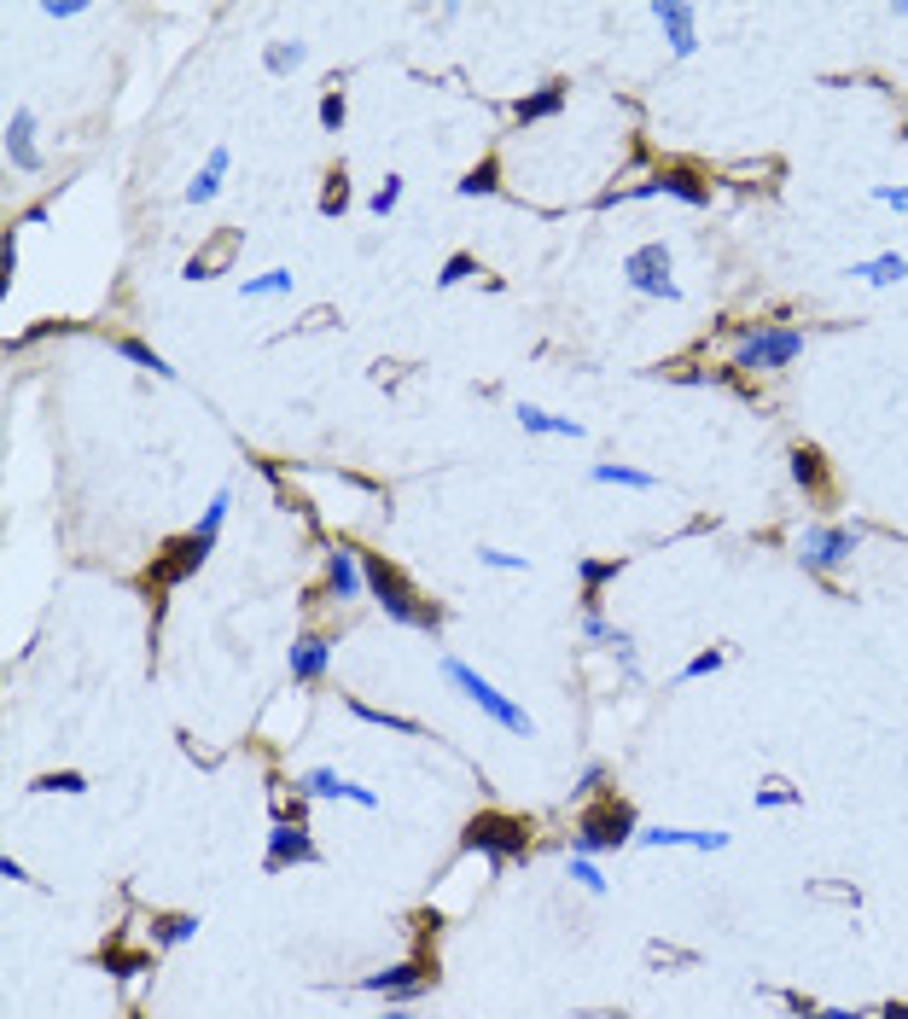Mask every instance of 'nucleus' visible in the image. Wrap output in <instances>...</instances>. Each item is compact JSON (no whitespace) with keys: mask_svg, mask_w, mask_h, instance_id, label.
<instances>
[{"mask_svg":"<svg viewBox=\"0 0 908 1019\" xmlns=\"http://www.w3.org/2000/svg\"><path fill=\"white\" fill-rule=\"evenodd\" d=\"M361 571H367V588H374V600L385 606V618L390 624H408V629H431L437 636L443 629V611L437 606H425L414 588H408V577L390 560H379V554H361Z\"/></svg>","mask_w":908,"mask_h":1019,"instance_id":"obj_1","label":"nucleus"},{"mask_svg":"<svg viewBox=\"0 0 908 1019\" xmlns=\"http://www.w3.org/2000/svg\"><path fill=\"white\" fill-rule=\"evenodd\" d=\"M530 839H536V827L525 822V815H507V810H478V815L466 822V833H461V845H466V850H484L495 868L525 863V856H530Z\"/></svg>","mask_w":908,"mask_h":1019,"instance_id":"obj_2","label":"nucleus"},{"mask_svg":"<svg viewBox=\"0 0 908 1019\" xmlns=\"http://www.w3.org/2000/svg\"><path fill=\"white\" fill-rule=\"evenodd\" d=\"M635 839V810L617 799V792H601L583 815H576V833H571V856H606L617 845Z\"/></svg>","mask_w":908,"mask_h":1019,"instance_id":"obj_3","label":"nucleus"},{"mask_svg":"<svg viewBox=\"0 0 908 1019\" xmlns=\"http://www.w3.org/2000/svg\"><path fill=\"white\" fill-rule=\"evenodd\" d=\"M803 350V333L798 326H769V321H757L739 333L734 344V373H780V367H792Z\"/></svg>","mask_w":908,"mask_h":1019,"instance_id":"obj_4","label":"nucleus"},{"mask_svg":"<svg viewBox=\"0 0 908 1019\" xmlns=\"http://www.w3.org/2000/svg\"><path fill=\"white\" fill-rule=\"evenodd\" d=\"M443 682H454V687H461L472 705L484 711L489 723H501L507 734H530V717H525V705H512L507 693L495 687L489 676H478V670H472V664H461V659H443Z\"/></svg>","mask_w":908,"mask_h":1019,"instance_id":"obj_5","label":"nucleus"},{"mask_svg":"<svg viewBox=\"0 0 908 1019\" xmlns=\"http://www.w3.org/2000/svg\"><path fill=\"white\" fill-rule=\"evenodd\" d=\"M856 548H862V530H856V524H803V536H798V565L815 571V577H833V571L851 565Z\"/></svg>","mask_w":908,"mask_h":1019,"instance_id":"obj_6","label":"nucleus"},{"mask_svg":"<svg viewBox=\"0 0 908 1019\" xmlns=\"http://www.w3.org/2000/svg\"><path fill=\"white\" fill-rule=\"evenodd\" d=\"M624 280H629L641 297H664V303H675V297H681V285L670 280V245H664V239L635 245V251L624 257Z\"/></svg>","mask_w":908,"mask_h":1019,"instance_id":"obj_7","label":"nucleus"},{"mask_svg":"<svg viewBox=\"0 0 908 1019\" xmlns=\"http://www.w3.org/2000/svg\"><path fill=\"white\" fill-rule=\"evenodd\" d=\"M431 985H437V962H431V955H414V962H397V967L361 978L367 996H390V1002H414V996H425Z\"/></svg>","mask_w":908,"mask_h":1019,"instance_id":"obj_8","label":"nucleus"},{"mask_svg":"<svg viewBox=\"0 0 908 1019\" xmlns=\"http://www.w3.org/2000/svg\"><path fill=\"white\" fill-rule=\"evenodd\" d=\"M210 548H216V536H204V530H187L181 542H170L163 554L152 560V571H147V583H158V588H175L181 577H193V571L210 560Z\"/></svg>","mask_w":908,"mask_h":1019,"instance_id":"obj_9","label":"nucleus"},{"mask_svg":"<svg viewBox=\"0 0 908 1019\" xmlns=\"http://www.w3.org/2000/svg\"><path fill=\"white\" fill-rule=\"evenodd\" d=\"M658 193H670L681 204H693V210H705L711 204V187L699 181L693 170H658L652 181H641V187H629V193H606L601 204H617V198H658Z\"/></svg>","mask_w":908,"mask_h":1019,"instance_id":"obj_10","label":"nucleus"},{"mask_svg":"<svg viewBox=\"0 0 908 1019\" xmlns=\"http://www.w3.org/2000/svg\"><path fill=\"white\" fill-rule=\"evenodd\" d=\"M315 839H309V827L298 822V815H292V822H285V815H280V822H274V833H268V856H262V868L268 874H280V868H298V863H315Z\"/></svg>","mask_w":908,"mask_h":1019,"instance_id":"obj_11","label":"nucleus"},{"mask_svg":"<svg viewBox=\"0 0 908 1019\" xmlns=\"http://www.w3.org/2000/svg\"><path fill=\"white\" fill-rule=\"evenodd\" d=\"M652 18H658V30L670 35L675 58H688L699 47V12L688 7V0H652Z\"/></svg>","mask_w":908,"mask_h":1019,"instance_id":"obj_12","label":"nucleus"},{"mask_svg":"<svg viewBox=\"0 0 908 1019\" xmlns=\"http://www.w3.org/2000/svg\"><path fill=\"white\" fill-rule=\"evenodd\" d=\"M285 670H292V682L315 687L326 670H333V641H326V636H298L292 647H285Z\"/></svg>","mask_w":908,"mask_h":1019,"instance_id":"obj_13","label":"nucleus"},{"mask_svg":"<svg viewBox=\"0 0 908 1019\" xmlns=\"http://www.w3.org/2000/svg\"><path fill=\"white\" fill-rule=\"evenodd\" d=\"M298 792H303V799H349V804H361V810H379V792L344 781L338 769H309L303 781H298Z\"/></svg>","mask_w":908,"mask_h":1019,"instance_id":"obj_14","label":"nucleus"},{"mask_svg":"<svg viewBox=\"0 0 908 1019\" xmlns=\"http://www.w3.org/2000/svg\"><path fill=\"white\" fill-rule=\"evenodd\" d=\"M361 588H367L361 554H356V548H344V542H338L333 554H326V595H333V600H356Z\"/></svg>","mask_w":908,"mask_h":1019,"instance_id":"obj_15","label":"nucleus"},{"mask_svg":"<svg viewBox=\"0 0 908 1019\" xmlns=\"http://www.w3.org/2000/svg\"><path fill=\"white\" fill-rule=\"evenodd\" d=\"M647 850H728V833H693V827H647L635 833Z\"/></svg>","mask_w":908,"mask_h":1019,"instance_id":"obj_16","label":"nucleus"},{"mask_svg":"<svg viewBox=\"0 0 908 1019\" xmlns=\"http://www.w3.org/2000/svg\"><path fill=\"white\" fill-rule=\"evenodd\" d=\"M583 636L594 641V647H606V652H617V664L629 670V676H641V664H635V641L624 636L617 624H606V611H583Z\"/></svg>","mask_w":908,"mask_h":1019,"instance_id":"obj_17","label":"nucleus"},{"mask_svg":"<svg viewBox=\"0 0 908 1019\" xmlns=\"http://www.w3.org/2000/svg\"><path fill=\"white\" fill-rule=\"evenodd\" d=\"M7 158H12L24 175L41 170V152H35V111H12V122H7Z\"/></svg>","mask_w":908,"mask_h":1019,"instance_id":"obj_18","label":"nucleus"},{"mask_svg":"<svg viewBox=\"0 0 908 1019\" xmlns=\"http://www.w3.org/2000/svg\"><path fill=\"white\" fill-rule=\"evenodd\" d=\"M792 478H798V489H810V496H828V489H833L828 460H821V448H810V443L792 448Z\"/></svg>","mask_w":908,"mask_h":1019,"instance_id":"obj_19","label":"nucleus"},{"mask_svg":"<svg viewBox=\"0 0 908 1019\" xmlns=\"http://www.w3.org/2000/svg\"><path fill=\"white\" fill-rule=\"evenodd\" d=\"M565 99H571V88H565V82H548V88H536L530 99H519V106H512V117H519V122L560 117V111H565Z\"/></svg>","mask_w":908,"mask_h":1019,"instance_id":"obj_20","label":"nucleus"},{"mask_svg":"<svg viewBox=\"0 0 908 1019\" xmlns=\"http://www.w3.org/2000/svg\"><path fill=\"white\" fill-rule=\"evenodd\" d=\"M519 425H525V432L530 437H583V425H576V420H560V414H542V408H530V402H519Z\"/></svg>","mask_w":908,"mask_h":1019,"instance_id":"obj_21","label":"nucleus"},{"mask_svg":"<svg viewBox=\"0 0 908 1019\" xmlns=\"http://www.w3.org/2000/svg\"><path fill=\"white\" fill-rule=\"evenodd\" d=\"M227 170H234V152H227V147H210V163H204V175L187 187V204H210V198L221 193V175H227Z\"/></svg>","mask_w":908,"mask_h":1019,"instance_id":"obj_22","label":"nucleus"},{"mask_svg":"<svg viewBox=\"0 0 908 1019\" xmlns=\"http://www.w3.org/2000/svg\"><path fill=\"white\" fill-rule=\"evenodd\" d=\"M576 577H583V611H601V588L617 577V560H576Z\"/></svg>","mask_w":908,"mask_h":1019,"instance_id":"obj_23","label":"nucleus"},{"mask_svg":"<svg viewBox=\"0 0 908 1019\" xmlns=\"http://www.w3.org/2000/svg\"><path fill=\"white\" fill-rule=\"evenodd\" d=\"M851 274L868 280V285H897V280L908 274V262H902L897 251H879V257H868V262H851Z\"/></svg>","mask_w":908,"mask_h":1019,"instance_id":"obj_24","label":"nucleus"},{"mask_svg":"<svg viewBox=\"0 0 908 1019\" xmlns=\"http://www.w3.org/2000/svg\"><path fill=\"white\" fill-rule=\"evenodd\" d=\"M99 967L117 973V978H140V973H152V955L147 950H122V944H106L99 950Z\"/></svg>","mask_w":908,"mask_h":1019,"instance_id":"obj_25","label":"nucleus"},{"mask_svg":"<svg viewBox=\"0 0 908 1019\" xmlns=\"http://www.w3.org/2000/svg\"><path fill=\"white\" fill-rule=\"evenodd\" d=\"M187 937H198L193 914H152V944L158 950H175V944H187Z\"/></svg>","mask_w":908,"mask_h":1019,"instance_id":"obj_26","label":"nucleus"},{"mask_svg":"<svg viewBox=\"0 0 908 1019\" xmlns=\"http://www.w3.org/2000/svg\"><path fill=\"white\" fill-rule=\"evenodd\" d=\"M344 705H349V717L379 723V728H390V734H408V740L420 734V723H414V717H397V711H379V705H367V700H344Z\"/></svg>","mask_w":908,"mask_h":1019,"instance_id":"obj_27","label":"nucleus"},{"mask_svg":"<svg viewBox=\"0 0 908 1019\" xmlns=\"http://www.w3.org/2000/svg\"><path fill=\"white\" fill-rule=\"evenodd\" d=\"M594 484H617V489H658L652 473H641V466H617V460H601L594 466Z\"/></svg>","mask_w":908,"mask_h":1019,"instance_id":"obj_28","label":"nucleus"},{"mask_svg":"<svg viewBox=\"0 0 908 1019\" xmlns=\"http://www.w3.org/2000/svg\"><path fill=\"white\" fill-rule=\"evenodd\" d=\"M234 245H239V234H221V239L210 245V251H198V257L187 262V280H210V274L221 269V262L234 257Z\"/></svg>","mask_w":908,"mask_h":1019,"instance_id":"obj_29","label":"nucleus"},{"mask_svg":"<svg viewBox=\"0 0 908 1019\" xmlns=\"http://www.w3.org/2000/svg\"><path fill=\"white\" fill-rule=\"evenodd\" d=\"M303 58H309V47H303V41H268L262 65L274 71V76H292V71L303 65Z\"/></svg>","mask_w":908,"mask_h":1019,"instance_id":"obj_30","label":"nucleus"},{"mask_svg":"<svg viewBox=\"0 0 908 1019\" xmlns=\"http://www.w3.org/2000/svg\"><path fill=\"white\" fill-rule=\"evenodd\" d=\"M117 356H129L134 367H147V373H158V379H170V373H175V367L163 361V356L152 350V344H140V338H117Z\"/></svg>","mask_w":908,"mask_h":1019,"instance_id":"obj_31","label":"nucleus"},{"mask_svg":"<svg viewBox=\"0 0 908 1019\" xmlns=\"http://www.w3.org/2000/svg\"><path fill=\"white\" fill-rule=\"evenodd\" d=\"M35 792H65V799H82V792H88V774H76V769L35 774Z\"/></svg>","mask_w":908,"mask_h":1019,"instance_id":"obj_32","label":"nucleus"},{"mask_svg":"<svg viewBox=\"0 0 908 1019\" xmlns=\"http://www.w3.org/2000/svg\"><path fill=\"white\" fill-rule=\"evenodd\" d=\"M495 175H501V170H495V158H484L478 170H472V175L461 181V198H489L495 187H501V181H495Z\"/></svg>","mask_w":908,"mask_h":1019,"instance_id":"obj_33","label":"nucleus"},{"mask_svg":"<svg viewBox=\"0 0 908 1019\" xmlns=\"http://www.w3.org/2000/svg\"><path fill=\"white\" fill-rule=\"evenodd\" d=\"M728 664V652L722 647H705V652H693L688 664H681V682H699V676H716V670Z\"/></svg>","mask_w":908,"mask_h":1019,"instance_id":"obj_34","label":"nucleus"},{"mask_svg":"<svg viewBox=\"0 0 908 1019\" xmlns=\"http://www.w3.org/2000/svg\"><path fill=\"white\" fill-rule=\"evenodd\" d=\"M571 880L583 886V891H594V897H606V874H601V863H594V856H571Z\"/></svg>","mask_w":908,"mask_h":1019,"instance_id":"obj_35","label":"nucleus"},{"mask_svg":"<svg viewBox=\"0 0 908 1019\" xmlns=\"http://www.w3.org/2000/svg\"><path fill=\"white\" fill-rule=\"evenodd\" d=\"M280 292H292V269H268L257 280H245V297H280Z\"/></svg>","mask_w":908,"mask_h":1019,"instance_id":"obj_36","label":"nucleus"},{"mask_svg":"<svg viewBox=\"0 0 908 1019\" xmlns=\"http://www.w3.org/2000/svg\"><path fill=\"white\" fill-rule=\"evenodd\" d=\"M315 117H321V129H344V117H349V106H344V94H338V82H333V88H326L321 94V106H315Z\"/></svg>","mask_w":908,"mask_h":1019,"instance_id":"obj_37","label":"nucleus"},{"mask_svg":"<svg viewBox=\"0 0 908 1019\" xmlns=\"http://www.w3.org/2000/svg\"><path fill=\"white\" fill-rule=\"evenodd\" d=\"M349 210V181H344V170H333L326 175V193H321V216H344Z\"/></svg>","mask_w":908,"mask_h":1019,"instance_id":"obj_38","label":"nucleus"},{"mask_svg":"<svg viewBox=\"0 0 908 1019\" xmlns=\"http://www.w3.org/2000/svg\"><path fill=\"white\" fill-rule=\"evenodd\" d=\"M227 507H234V489H216L210 507H204V519L193 530H204V536H221V519H227Z\"/></svg>","mask_w":908,"mask_h":1019,"instance_id":"obj_39","label":"nucleus"},{"mask_svg":"<svg viewBox=\"0 0 908 1019\" xmlns=\"http://www.w3.org/2000/svg\"><path fill=\"white\" fill-rule=\"evenodd\" d=\"M397 204H402V175H385V187L367 198V210H374V216H390Z\"/></svg>","mask_w":908,"mask_h":1019,"instance_id":"obj_40","label":"nucleus"},{"mask_svg":"<svg viewBox=\"0 0 908 1019\" xmlns=\"http://www.w3.org/2000/svg\"><path fill=\"white\" fill-rule=\"evenodd\" d=\"M787 804H798V787H787V781L757 787V810H787Z\"/></svg>","mask_w":908,"mask_h":1019,"instance_id":"obj_41","label":"nucleus"},{"mask_svg":"<svg viewBox=\"0 0 908 1019\" xmlns=\"http://www.w3.org/2000/svg\"><path fill=\"white\" fill-rule=\"evenodd\" d=\"M472 269H478V262H472L466 251H454V257L443 262V274H437V285H461V280H466Z\"/></svg>","mask_w":908,"mask_h":1019,"instance_id":"obj_42","label":"nucleus"},{"mask_svg":"<svg viewBox=\"0 0 908 1019\" xmlns=\"http://www.w3.org/2000/svg\"><path fill=\"white\" fill-rule=\"evenodd\" d=\"M478 560L489 571H525V554H501V548H478Z\"/></svg>","mask_w":908,"mask_h":1019,"instance_id":"obj_43","label":"nucleus"},{"mask_svg":"<svg viewBox=\"0 0 908 1019\" xmlns=\"http://www.w3.org/2000/svg\"><path fill=\"white\" fill-rule=\"evenodd\" d=\"M606 774H612V769H606L601 758L583 763V774H576V792H601V787H606Z\"/></svg>","mask_w":908,"mask_h":1019,"instance_id":"obj_44","label":"nucleus"},{"mask_svg":"<svg viewBox=\"0 0 908 1019\" xmlns=\"http://www.w3.org/2000/svg\"><path fill=\"white\" fill-rule=\"evenodd\" d=\"M0 274H7V292H12V274H18V234L7 228V239H0Z\"/></svg>","mask_w":908,"mask_h":1019,"instance_id":"obj_45","label":"nucleus"},{"mask_svg":"<svg viewBox=\"0 0 908 1019\" xmlns=\"http://www.w3.org/2000/svg\"><path fill=\"white\" fill-rule=\"evenodd\" d=\"M41 12L65 24V18H82V12H88V0H41Z\"/></svg>","mask_w":908,"mask_h":1019,"instance_id":"obj_46","label":"nucleus"},{"mask_svg":"<svg viewBox=\"0 0 908 1019\" xmlns=\"http://www.w3.org/2000/svg\"><path fill=\"white\" fill-rule=\"evenodd\" d=\"M787 1019H862V1013H851V1008H798Z\"/></svg>","mask_w":908,"mask_h":1019,"instance_id":"obj_47","label":"nucleus"},{"mask_svg":"<svg viewBox=\"0 0 908 1019\" xmlns=\"http://www.w3.org/2000/svg\"><path fill=\"white\" fill-rule=\"evenodd\" d=\"M0 874H7V880H18V886H30V868L18 863V856H0Z\"/></svg>","mask_w":908,"mask_h":1019,"instance_id":"obj_48","label":"nucleus"},{"mask_svg":"<svg viewBox=\"0 0 908 1019\" xmlns=\"http://www.w3.org/2000/svg\"><path fill=\"white\" fill-rule=\"evenodd\" d=\"M874 198H879V204H891V210H908V187H879Z\"/></svg>","mask_w":908,"mask_h":1019,"instance_id":"obj_49","label":"nucleus"},{"mask_svg":"<svg viewBox=\"0 0 908 1019\" xmlns=\"http://www.w3.org/2000/svg\"><path fill=\"white\" fill-rule=\"evenodd\" d=\"M879 1019H908V1002H885V1008H879Z\"/></svg>","mask_w":908,"mask_h":1019,"instance_id":"obj_50","label":"nucleus"},{"mask_svg":"<svg viewBox=\"0 0 908 1019\" xmlns=\"http://www.w3.org/2000/svg\"><path fill=\"white\" fill-rule=\"evenodd\" d=\"M374 1019H414V1013H408V1008H385V1013H374Z\"/></svg>","mask_w":908,"mask_h":1019,"instance_id":"obj_51","label":"nucleus"}]
</instances>
